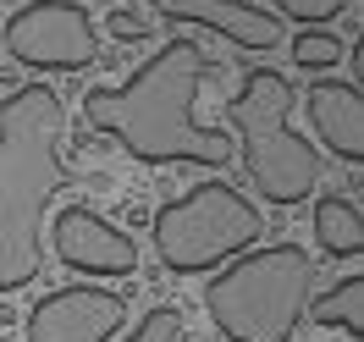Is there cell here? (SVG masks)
I'll list each match as a JSON object with an SVG mask.
<instances>
[{
  "instance_id": "6da1fadb",
  "label": "cell",
  "mask_w": 364,
  "mask_h": 342,
  "mask_svg": "<svg viewBox=\"0 0 364 342\" xmlns=\"http://www.w3.org/2000/svg\"><path fill=\"white\" fill-rule=\"evenodd\" d=\"M210 78V61L199 39H166V45L127 78L83 94V122L111 133L133 160L149 166H227L237 149L221 127H205L193 116V100Z\"/></svg>"
},
{
  "instance_id": "7a4b0ae2",
  "label": "cell",
  "mask_w": 364,
  "mask_h": 342,
  "mask_svg": "<svg viewBox=\"0 0 364 342\" xmlns=\"http://www.w3.org/2000/svg\"><path fill=\"white\" fill-rule=\"evenodd\" d=\"M61 133L67 105L50 83H28L0 100V293H17L39 276L45 210L67 183Z\"/></svg>"
},
{
  "instance_id": "3957f363",
  "label": "cell",
  "mask_w": 364,
  "mask_h": 342,
  "mask_svg": "<svg viewBox=\"0 0 364 342\" xmlns=\"http://www.w3.org/2000/svg\"><path fill=\"white\" fill-rule=\"evenodd\" d=\"M315 298V260L298 243L237 254L221 276L205 282V309L227 342H293Z\"/></svg>"
},
{
  "instance_id": "277c9868",
  "label": "cell",
  "mask_w": 364,
  "mask_h": 342,
  "mask_svg": "<svg viewBox=\"0 0 364 342\" xmlns=\"http://www.w3.org/2000/svg\"><path fill=\"white\" fill-rule=\"evenodd\" d=\"M227 122L243 138V166L259 199L271 205H304L326 177V160L315 144H304L293 127V83L276 67H254L237 94L227 100Z\"/></svg>"
},
{
  "instance_id": "5b68a950",
  "label": "cell",
  "mask_w": 364,
  "mask_h": 342,
  "mask_svg": "<svg viewBox=\"0 0 364 342\" xmlns=\"http://www.w3.org/2000/svg\"><path fill=\"white\" fill-rule=\"evenodd\" d=\"M155 254L166 271L177 276H199L221 260H237V254L254 249V237L265 232L259 210L249 205V193H237L227 183H199L188 188L182 199L155 210Z\"/></svg>"
},
{
  "instance_id": "8992f818",
  "label": "cell",
  "mask_w": 364,
  "mask_h": 342,
  "mask_svg": "<svg viewBox=\"0 0 364 342\" xmlns=\"http://www.w3.org/2000/svg\"><path fill=\"white\" fill-rule=\"evenodd\" d=\"M6 55L45 72H83L100 61V33L77 0H28L6 23Z\"/></svg>"
},
{
  "instance_id": "52a82bcc",
  "label": "cell",
  "mask_w": 364,
  "mask_h": 342,
  "mask_svg": "<svg viewBox=\"0 0 364 342\" xmlns=\"http://www.w3.org/2000/svg\"><path fill=\"white\" fill-rule=\"evenodd\" d=\"M50 243H55V260L77 276H133L138 271V243L89 205L55 210Z\"/></svg>"
},
{
  "instance_id": "ba28073f",
  "label": "cell",
  "mask_w": 364,
  "mask_h": 342,
  "mask_svg": "<svg viewBox=\"0 0 364 342\" xmlns=\"http://www.w3.org/2000/svg\"><path fill=\"white\" fill-rule=\"evenodd\" d=\"M122 326V293L111 287H61L28 315V342H111Z\"/></svg>"
},
{
  "instance_id": "9c48e42d",
  "label": "cell",
  "mask_w": 364,
  "mask_h": 342,
  "mask_svg": "<svg viewBox=\"0 0 364 342\" xmlns=\"http://www.w3.org/2000/svg\"><path fill=\"white\" fill-rule=\"evenodd\" d=\"M149 6L160 17H171V23L210 28V33H221L237 50H276L282 45V17L259 11L249 0H149Z\"/></svg>"
},
{
  "instance_id": "30bf717a",
  "label": "cell",
  "mask_w": 364,
  "mask_h": 342,
  "mask_svg": "<svg viewBox=\"0 0 364 342\" xmlns=\"http://www.w3.org/2000/svg\"><path fill=\"white\" fill-rule=\"evenodd\" d=\"M304 105H309V122H315L320 144H326L342 166H359L364 160V94H359V83L320 78V83H309Z\"/></svg>"
},
{
  "instance_id": "8fae6325",
  "label": "cell",
  "mask_w": 364,
  "mask_h": 342,
  "mask_svg": "<svg viewBox=\"0 0 364 342\" xmlns=\"http://www.w3.org/2000/svg\"><path fill=\"white\" fill-rule=\"evenodd\" d=\"M315 243L331 260H359L364 249V215L353 199H337V193H326L315 205Z\"/></svg>"
},
{
  "instance_id": "7c38bea8",
  "label": "cell",
  "mask_w": 364,
  "mask_h": 342,
  "mask_svg": "<svg viewBox=\"0 0 364 342\" xmlns=\"http://www.w3.org/2000/svg\"><path fill=\"white\" fill-rule=\"evenodd\" d=\"M304 315H315V326H342L348 337L359 342L364 337V276H348L337 293L309 298V309H304Z\"/></svg>"
},
{
  "instance_id": "4fadbf2b",
  "label": "cell",
  "mask_w": 364,
  "mask_h": 342,
  "mask_svg": "<svg viewBox=\"0 0 364 342\" xmlns=\"http://www.w3.org/2000/svg\"><path fill=\"white\" fill-rule=\"evenodd\" d=\"M342 55H348V45H342L337 33H326V28H304V33L293 39V67L326 72V67H337Z\"/></svg>"
},
{
  "instance_id": "5bb4252c",
  "label": "cell",
  "mask_w": 364,
  "mask_h": 342,
  "mask_svg": "<svg viewBox=\"0 0 364 342\" xmlns=\"http://www.w3.org/2000/svg\"><path fill=\"white\" fill-rule=\"evenodd\" d=\"M271 6L298 28H326V23H337L342 11H348V0H271Z\"/></svg>"
},
{
  "instance_id": "9a60e30c",
  "label": "cell",
  "mask_w": 364,
  "mask_h": 342,
  "mask_svg": "<svg viewBox=\"0 0 364 342\" xmlns=\"http://www.w3.org/2000/svg\"><path fill=\"white\" fill-rule=\"evenodd\" d=\"M122 342H182V315L171 309V304H155Z\"/></svg>"
},
{
  "instance_id": "2e32d148",
  "label": "cell",
  "mask_w": 364,
  "mask_h": 342,
  "mask_svg": "<svg viewBox=\"0 0 364 342\" xmlns=\"http://www.w3.org/2000/svg\"><path fill=\"white\" fill-rule=\"evenodd\" d=\"M0 342H6V337H0Z\"/></svg>"
}]
</instances>
